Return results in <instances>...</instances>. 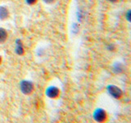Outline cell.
<instances>
[{
	"instance_id": "6da1fadb",
	"label": "cell",
	"mask_w": 131,
	"mask_h": 123,
	"mask_svg": "<svg viewBox=\"0 0 131 123\" xmlns=\"http://www.w3.org/2000/svg\"><path fill=\"white\" fill-rule=\"evenodd\" d=\"M20 89L24 94L29 95V94H30L34 91V85L30 80H21L20 83Z\"/></svg>"
},
{
	"instance_id": "7a4b0ae2",
	"label": "cell",
	"mask_w": 131,
	"mask_h": 123,
	"mask_svg": "<svg viewBox=\"0 0 131 123\" xmlns=\"http://www.w3.org/2000/svg\"><path fill=\"white\" fill-rule=\"evenodd\" d=\"M106 89H107L109 95L112 96L114 98H116V99H119V98H121L123 95V92L121 89L115 85H109L107 86V88H106Z\"/></svg>"
},
{
	"instance_id": "3957f363",
	"label": "cell",
	"mask_w": 131,
	"mask_h": 123,
	"mask_svg": "<svg viewBox=\"0 0 131 123\" xmlns=\"http://www.w3.org/2000/svg\"><path fill=\"white\" fill-rule=\"evenodd\" d=\"M93 117L97 122H103L106 120V112L102 108H97L93 112Z\"/></svg>"
},
{
	"instance_id": "277c9868",
	"label": "cell",
	"mask_w": 131,
	"mask_h": 123,
	"mask_svg": "<svg viewBox=\"0 0 131 123\" xmlns=\"http://www.w3.org/2000/svg\"><path fill=\"white\" fill-rule=\"evenodd\" d=\"M45 94L50 98H57L60 95V89L56 86H50L46 89Z\"/></svg>"
},
{
	"instance_id": "5b68a950",
	"label": "cell",
	"mask_w": 131,
	"mask_h": 123,
	"mask_svg": "<svg viewBox=\"0 0 131 123\" xmlns=\"http://www.w3.org/2000/svg\"><path fill=\"white\" fill-rule=\"evenodd\" d=\"M15 52L17 55L21 56L24 54L25 50H24V46L22 44V41L20 39H16V48H15Z\"/></svg>"
},
{
	"instance_id": "8992f818",
	"label": "cell",
	"mask_w": 131,
	"mask_h": 123,
	"mask_svg": "<svg viewBox=\"0 0 131 123\" xmlns=\"http://www.w3.org/2000/svg\"><path fill=\"white\" fill-rule=\"evenodd\" d=\"M9 16V11L4 6H0V20H5Z\"/></svg>"
},
{
	"instance_id": "52a82bcc",
	"label": "cell",
	"mask_w": 131,
	"mask_h": 123,
	"mask_svg": "<svg viewBox=\"0 0 131 123\" xmlns=\"http://www.w3.org/2000/svg\"><path fill=\"white\" fill-rule=\"evenodd\" d=\"M112 71L116 74H120L124 71V66L121 63H116L112 66Z\"/></svg>"
},
{
	"instance_id": "ba28073f",
	"label": "cell",
	"mask_w": 131,
	"mask_h": 123,
	"mask_svg": "<svg viewBox=\"0 0 131 123\" xmlns=\"http://www.w3.org/2000/svg\"><path fill=\"white\" fill-rule=\"evenodd\" d=\"M7 39V33L5 29L0 27V44L4 43Z\"/></svg>"
},
{
	"instance_id": "9c48e42d",
	"label": "cell",
	"mask_w": 131,
	"mask_h": 123,
	"mask_svg": "<svg viewBox=\"0 0 131 123\" xmlns=\"http://www.w3.org/2000/svg\"><path fill=\"white\" fill-rule=\"evenodd\" d=\"M36 2H37V0H26V3L28 5H34Z\"/></svg>"
},
{
	"instance_id": "30bf717a",
	"label": "cell",
	"mask_w": 131,
	"mask_h": 123,
	"mask_svg": "<svg viewBox=\"0 0 131 123\" xmlns=\"http://www.w3.org/2000/svg\"><path fill=\"white\" fill-rule=\"evenodd\" d=\"M43 1L45 3H47V4H51L52 3H54L55 2V0H43Z\"/></svg>"
},
{
	"instance_id": "8fae6325",
	"label": "cell",
	"mask_w": 131,
	"mask_h": 123,
	"mask_svg": "<svg viewBox=\"0 0 131 123\" xmlns=\"http://www.w3.org/2000/svg\"><path fill=\"white\" fill-rule=\"evenodd\" d=\"M130 16H131V14H130V10H129L128 12H127V14H126V18H127V20H129V22H130Z\"/></svg>"
},
{
	"instance_id": "7c38bea8",
	"label": "cell",
	"mask_w": 131,
	"mask_h": 123,
	"mask_svg": "<svg viewBox=\"0 0 131 123\" xmlns=\"http://www.w3.org/2000/svg\"><path fill=\"white\" fill-rule=\"evenodd\" d=\"M109 2H111V3H116L118 0H108Z\"/></svg>"
},
{
	"instance_id": "4fadbf2b",
	"label": "cell",
	"mask_w": 131,
	"mask_h": 123,
	"mask_svg": "<svg viewBox=\"0 0 131 123\" xmlns=\"http://www.w3.org/2000/svg\"><path fill=\"white\" fill-rule=\"evenodd\" d=\"M1 63H2V57L0 56V64H1Z\"/></svg>"
}]
</instances>
